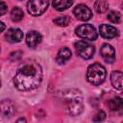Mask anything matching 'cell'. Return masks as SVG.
Masks as SVG:
<instances>
[{
    "label": "cell",
    "instance_id": "cell-14",
    "mask_svg": "<svg viewBox=\"0 0 123 123\" xmlns=\"http://www.w3.org/2000/svg\"><path fill=\"white\" fill-rule=\"evenodd\" d=\"M14 111L15 110L12 102H10L9 100H3L1 102V112L4 116L11 117L14 114Z\"/></svg>",
    "mask_w": 123,
    "mask_h": 123
},
{
    "label": "cell",
    "instance_id": "cell-3",
    "mask_svg": "<svg viewBox=\"0 0 123 123\" xmlns=\"http://www.w3.org/2000/svg\"><path fill=\"white\" fill-rule=\"evenodd\" d=\"M107 76V72L105 67L100 63H92L87 67L86 70V80L88 83L94 86L101 85Z\"/></svg>",
    "mask_w": 123,
    "mask_h": 123
},
{
    "label": "cell",
    "instance_id": "cell-13",
    "mask_svg": "<svg viewBox=\"0 0 123 123\" xmlns=\"http://www.w3.org/2000/svg\"><path fill=\"white\" fill-rule=\"evenodd\" d=\"M108 107L113 112H123V99L119 96L111 98L108 101Z\"/></svg>",
    "mask_w": 123,
    "mask_h": 123
},
{
    "label": "cell",
    "instance_id": "cell-17",
    "mask_svg": "<svg viewBox=\"0 0 123 123\" xmlns=\"http://www.w3.org/2000/svg\"><path fill=\"white\" fill-rule=\"evenodd\" d=\"M109 9V3L107 0H96L94 3V10L98 13H104Z\"/></svg>",
    "mask_w": 123,
    "mask_h": 123
},
{
    "label": "cell",
    "instance_id": "cell-1",
    "mask_svg": "<svg viewBox=\"0 0 123 123\" xmlns=\"http://www.w3.org/2000/svg\"><path fill=\"white\" fill-rule=\"evenodd\" d=\"M41 81L42 69L39 63L35 61L23 62L13 77L14 86L21 91H28L38 87Z\"/></svg>",
    "mask_w": 123,
    "mask_h": 123
},
{
    "label": "cell",
    "instance_id": "cell-9",
    "mask_svg": "<svg viewBox=\"0 0 123 123\" xmlns=\"http://www.w3.org/2000/svg\"><path fill=\"white\" fill-rule=\"evenodd\" d=\"M99 32H100L101 37L107 39H112L119 36L118 30L115 27L109 25V24H102L99 27Z\"/></svg>",
    "mask_w": 123,
    "mask_h": 123
},
{
    "label": "cell",
    "instance_id": "cell-10",
    "mask_svg": "<svg viewBox=\"0 0 123 123\" xmlns=\"http://www.w3.org/2000/svg\"><path fill=\"white\" fill-rule=\"evenodd\" d=\"M6 39L11 43H16L22 40L23 38V32L18 28H11L5 34Z\"/></svg>",
    "mask_w": 123,
    "mask_h": 123
},
{
    "label": "cell",
    "instance_id": "cell-7",
    "mask_svg": "<svg viewBox=\"0 0 123 123\" xmlns=\"http://www.w3.org/2000/svg\"><path fill=\"white\" fill-rule=\"evenodd\" d=\"M73 13L75 17L81 21H87L92 17L91 10L85 4L77 5L73 10Z\"/></svg>",
    "mask_w": 123,
    "mask_h": 123
},
{
    "label": "cell",
    "instance_id": "cell-12",
    "mask_svg": "<svg viewBox=\"0 0 123 123\" xmlns=\"http://www.w3.org/2000/svg\"><path fill=\"white\" fill-rule=\"evenodd\" d=\"M42 40L41 35L37 31H30L26 36V43L29 47H36Z\"/></svg>",
    "mask_w": 123,
    "mask_h": 123
},
{
    "label": "cell",
    "instance_id": "cell-21",
    "mask_svg": "<svg viewBox=\"0 0 123 123\" xmlns=\"http://www.w3.org/2000/svg\"><path fill=\"white\" fill-rule=\"evenodd\" d=\"M106 118V113L103 111H99L93 117V121L94 122H100V121H103L104 119Z\"/></svg>",
    "mask_w": 123,
    "mask_h": 123
},
{
    "label": "cell",
    "instance_id": "cell-11",
    "mask_svg": "<svg viewBox=\"0 0 123 123\" xmlns=\"http://www.w3.org/2000/svg\"><path fill=\"white\" fill-rule=\"evenodd\" d=\"M111 83L112 86L118 90H123V72L112 71L111 74Z\"/></svg>",
    "mask_w": 123,
    "mask_h": 123
},
{
    "label": "cell",
    "instance_id": "cell-4",
    "mask_svg": "<svg viewBox=\"0 0 123 123\" xmlns=\"http://www.w3.org/2000/svg\"><path fill=\"white\" fill-rule=\"evenodd\" d=\"M74 46H75V50H76V53L78 54V56L85 60L91 59L95 53L94 46L85 40H79V41L75 42Z\"/></svg>",
    "mask_w": 123,
    "mask_h": 123
},
{
    "label": "cell",
    "instance_id": "cell-24",
    "mask_svg": "<svg viewBox=\"0 0 123 123\" xmlns=\"http://www.w3.org/2000/svg\"><path fill=\"white\" fill-rule=\"evenodd\" d=\"M21 121H23V122H25L26 120H25L24 118H20V119H18V120H17V122H21Z\"/></svg>",
    "mask_w": 123,
    "mask_h": 123
},
{
    "label": "cell",
    "instance_id": "cell-20",
    "mask_svg": "<svg viewBox=\"0 0 123 123\" xmlns=\"http://www.w3.org/2000/svg\"><path fill=\"white\" fill-rule=\"evenodd\" d=\"M70 22V18L66 15H62V16H59L56 19H54V23L58 26H62V27H65L69 24Z\"/></svg>",
    "mask_w": 123,
    "mask_h": 123
},
{
    "label": "cell",
    "instance_id": "cell-16",
    "mask_svg": "<svg viewBox=\"0 0 123 123\" xmlns=\"http://www.w3.org/2000/svg\"><path fill=\"white\" fill-rule=\"evenodd\" d=\"M73 4V0H53V8L58 12L67 10Z\"/></svg>",
    "mask_w": 123,
    "mask_h": 123
},
{
    "label": "cell",
    "instance_id": "cell-23",
    "mask_svg": "<svg viewBox=\"0 0 123 123\" xmlns=\"http://www.w3.org/2000/svg\"><path fill=\"white\" fill-rule=\"evenodd\" d=\"M0 24H1V32H3V31H4V29H5V25H4V23H3V22H0Z\"/></svg>",
    "mask_w": 123,
    "mask_h": 123
},
{
    "label": "cell",
    "instance_id": "cell-6",
    "mask_svg": "<svg viewBox=\"0 0 123 123\" xmlns=\"http://www.w3.org/2000/svg\"><path fill=\"white\" fill-rule=\"evenodd\" d=\"M75 33L80 38L86 39V40H95L97 38V36H98L97 31L90 24L80 25L79 27L76 28Z\"/></svg>",
    "mask_w": 123,
    "mask_h": 123
},
{
    "label": "cell",
    "instance_id": "cell-2",
    "mask_svg": "<svg viewBox=\"0 0 123 123\" xmlns=\"http://www.w3.org/2000/svg\"><path fill=\"white\" fill-rule=\"evenodd\" d=\"M72 91L73 90H69L68 92H66L65 95L66 112L71 116H75V115H79L83 111L84 105L80 91L78 90H74V92Z\"/></svg>",
    "mask_w": 123,
    "mask_h": 123
},
{
    "label": "cell",
    "instance_id": "cell-15",
    "mask_svg": "<svg viewBox=\"0 0 123 123\" xmlns=\"http://www.w3.org/2000/svg\"><path fill=\"white\" fill-rule=\"evenodd\" d=\"M70 58H71V51L68 48L64 47V48H62V49L59 50L57 58H56V61H57V62L59 64H63Z\"/></svg>",
    "mask_w": 123,
    "mask_h": 123
},
{
    "label": "cell",
    "instance_id": "cell-8",
    "mask_svg": "<svg viewBox=\"0 0 123 123\" xmlns=\"http://www.w3.org/2000/svg\"><path fill=\"white\" fill-rule=\"evenodd\" d=\"M100 54L103 60L108 63H112L115 61V50L108 43H104L100 48Z\"/></svg>",
    "mask_w": 123,
    "mask_h": 123
},
{
    "label": "cell",
    "instance_id": "cell-22",
    "mask_svg": "<svg viewBox=\"0 0 123 123\" xmlns=\"http://www.w3.org/2000/svg\"><path fill=\"white\" fill-rule=\"evenodd\" d=\"M7 10H8L7 5H6L3 1H1V3H0V14H1V15H4V14L6 13Z\"/></svg>",
    "mask_w": 123,
    "mask_h": 123
},
{
    "label": "cell",
    "instance_id": "cell-5",
    "mask_svg": "<svg viewBox=\"0 0 123 123\" xmlns=\"http://www.w3.org/2000/svg\"><path fill=\"white\" fill-rule=\"evenodd\" d=\"M48 6V0H30L27 3V11L31 15L38 16L47 10Z\"/></svg>",
    "mask_w": 123,
    "mask_h": 123
},
{
    "label": "cell",
    "instance_id": "cell-19",
    "mask_svg": "<svg viewBox=\"0 0 123 123\" xmlns=\"http://www.w3.org/2000/svg\"><path fill=\"white\" fill-rule=\"evenodd\" d=\"M107 18L111 22V23H119L120 22V19H121V15L118 12L116 11H111L108 15H107Z\"/></svg>",
    "mask_w": 123,
    "mask_h": 123
},
{
    "label": "cell",
    "instance_id": "cell-18",
    "mask_svg": "<svg viewBox=\"0 0 123 123\" xmlns=\"http://www.w3.org/2000/svg\"><path fill=\"white\" fill-rule=\"evenodd\" d=\"M23 16H24V12L19 7H14L11 12V19L13 22L20 21L23 18Z\"/></svg>",
    "mask_w": 123,
    "mask_h": 123
},
{
    "label": "cell",
    "instance_id": "cell-25",
    "mask_svg": "<svg viewBox=\"0 0 123 123\" xmlns=\"http://www.w3.org/2000/svg\"><path fill=\"white\" fill-rule=\"evenodd\" d=\"M122 6H123V3H122Z\"/></svg>",
    "mask_w": 123,
    "mask_h": 123
}]
</instances>
